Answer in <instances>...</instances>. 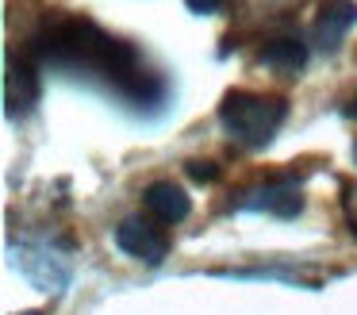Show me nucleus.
Returning a JSON list of instances; mask_svg holds the SVG:
<instances>
[{
  "instance_id": "4",
  "label": "nucleus",
  "mask_w": 357,
  "mask_h": 315,
  "mask_svg": "<svg viewBox=\"0 0 357 315\" xmlns=\"http://www.w3.org/2000/svg\"><path fill=\"white\" fill-rule=\"evenodd\" d=\"M234 204L246 207V212H269V215L288 219V215H296L303 207V200H300V189H296L292 181H269V184H257V189L238 192Z\"/></svg>"
},
{
  "instance_id": "3",
  "label": "nucleus",
  "mask_w": 357,
  "mask_h": 315,
  "mask_svg": "<svg viewBox=\"0 0 357 315\" xmlns=\"http://www.w3.org/2000/svg\"><path fill=\"white\" fill-rule=\"evenodd\" d=\"M116 246L123 254H131V258L146 261V265H162L165 254H169L165 235L158 227H150L142 215H131V219L119 223V227H116Z\"/></svg>"
},
{
  "instance_id": "13",
  "label": "nucleus",
  "mask_w": 357,
  "mask_h": 315,
  "mask_svg": "<svg viewBox=\"0 0 357 315\" xmlns=\"http://www.w3.org/2000/svg\"><path fill=\"white\" fill-rule=\"evenodd\" d=\"M24 315H39V312H24Z\"/></svg>"
},
{
  "instance_id": "8",
  "label": "nucleus",
  "mask_w": 357,
  "mask_h": 315,
  "mask_svg": "<svg viewBox=\"0 0 357 315\" xmlns=\"http://www.w3.org/2000/svg\"><path fill=\"white\" fill-rule=\"evenodd\" d=\"M4 100H8V112H27V108L39 100V81L35 73L20 61L16 66V54H8V73H4Z\"/></svg>"
},
{
  "instance_id": "1",
  "label": "nucleus",
  "mask_w": 357,
  "mask_h": 315,
  "mask_svg": "<svg viewBox=\"0 0 357 315\" xmlns=\"http://www.w3.org/2000/svg\"><path fill=\"white\" fill-rule=\"evenodd\" d=\"M35 50L47 61L100 69L108 81H116V89L139 69V54H135L131 43L104 35V31L89 20H62V23H54V27H47L39 35V43H35Z\"/></svg>"
},
{
  "instance_id": "7",
  "label": "nucleus",
  "mask_w": 357,
  "mask_h": 315,
  "mask_svg": "<svg viewBox=\"0 0 357 315\" xmlns=\"http://www.w3.org/2000/svg\"><path fill=\"white\" fill-rule=\"evenodd\" d=\"M142 204H146L162 223H181V219H188V212H192L188 192L181 189V184H173V181H154L146 192H142Z\"/></svg>"
},
{
  "instance_id": "14",
  "label": "nucleus",
  "mask_w": 357,
  "mask_h": 315,
  "mask_svg": "<svg viewBox=\"0 0 357 315\" xmlns=\"http://www.w3.org/2000/svg\"><path fill=\"white\" fill-rule=\"evenodd\" d=\"M354 158H357V146H354Z\"/></svg>"
},
{
  "instance_id": "12",
  "label": "nucleus",
  "mask_w": 357,
  "mask_h": 315,
  "mask_svg": "<svg viewBox=\"0 0 357 315\" xmlns=\"http://www.w3.org/2000/svg\"><path fill=\"white\" fill-rule=\"evenodd\" d=\"M349 115H357V96H354V100H349Z\"/></svg>"
},
{
  "instance_id": "11",
  "label": "nucleus",
  "mask_w": 357,
  "mask_h": 315,
  "mask_svg": "<svg viewBox=\"0 0 357 315\" xmlns=\"http://www.w3.org/2000/svg\"><path fill=\"white\" fill-rule=\"evenodd\" d=\"M185 4H188V12H196V15H211V12L223 8V0H185Z\"/></svg>"
},
{
  "instance_id": "9",
  "label": "nucleus",
  "mask_w": 357,
  "mask_h": 315,
  "mask_svg": "<svg viewBox=\"0 0 357 315\" xmlns=\"http://www.w3.org/2000/svg\"><path fill=\"white\" fill-rule=\"evenodd\" d=\"M261 61L269 69H277V73H300L303 61H307V46L300 38H273L261 50Z\"/></svg>"
},
{
  "instance_id": "10",
  "label": "nucleus",
  "mask_w": 357,
  "mask_h": 315,
  "mask_svg": "<svg viewBox=\"0 0 357 315\" xmlns=\"http://www.w3.org/2000/svg\"><path fill=\"white\" fill-rule=\"evenodd\" d=\"M185 173L192 177V181H200V184H211L219 177V166H215V161H200V158H196V161H185Z\"/></svg>"
},
{
  "instance_id": "6",
  "label": "nucleus",
  "mask_w": 357,
  "mask_h": 315,
  "mask_svg": "<svg viewBox=\"0 0 357 315\" xmlns=\"http://www.w3.org/2000/svg\"><path fill=\"white\" fill-rule=\"evenodd\" d=\"M357 23V0H323L315 20V38L323 50H338L342 35Z\"/></svg>"
},
{
  "instance_id": "2",
  "label": "nucleus",
  "mask_w": 357,
  "mask_h": 315,
  "mask_svg": "<svg viewBox=\"0 0 357 315\" xmlns=\"http://www.w3.org/2000/svg\"><path fill=\"white\" fill-rule=\"evenodd\" d=\"M288 119V100L280 96H257V92H227L219 104V123L223 131L242 146H265Z\"/></svg>"
},
{
  "instance_id": "5",
  "label": "nucleus",
  "mask_w": 357,
  "mask_h": 315,
  "mask_svg": "<svg viewBox=\"0 0 357 315\" xmlns=\"http://www.w3.org/2000/svg\"><path fill=\"white\" fill-rule=\"evenodd\" d=\"M16 265H20V273L43 292H62L66 281H70V265L50 250H24L16 258Z\"/></svg>"
}]
</instances>
